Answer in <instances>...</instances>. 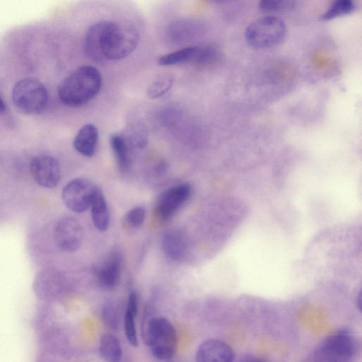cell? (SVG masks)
<instances>
[{"label": "cell", "mask_w": 362, "mask_h": 362, "mask_svg": "<svg viewBox=\"0 0 362 362\" xmlns=\"http://www.w3.org/2000/svg\"><path fill=\"white\" fill-rule=\"evenodd\" d=\"M139 40V34L132 27L103 21L88 28L84 38V51L94 62L119 60L130 54Z\"/></svg>", "instance_id": "obj_1"}, {"label": "cell", "mask_w": 362, "mask_h": 362, "mask_svg": "<svg viewBox=\"0 0 362 362\" xmlns=\"http://www.w3.org/2000/svg\"><path fill=\"white\" fill-rule=\"evenodd\" d=\"M101 86L100 71L92 66L84 65L62 81L58 88V96L64 105L71 107H79L94 98Z\"/></svg>", "instance_id": "obj_2"}, {"label": "cell", "mask_w": 362, "mask_h": 362, "mask_svg": "<svg viewBox=\"0 0 362 362\" xmlns=\"http://www.w3.org/2000/svg\"><path fill=\"white\" fill-rule=\"evenodd\" d=\"M144 340L154 358L168 361L176 354L178 338L175 327L163 317L150 318L144 326Z\"/></svg>", "instance_id": "obj_3"}, {"label": "cell", "mask_w": 362, "mask_h": 362, "mask_svg": "<svg viewBox=\"0 0 362 362\" xmlns=\"http://www.w3.org/2000/svg\"><path fill=\"white\" fill-rule=\"evenodd\" d=\"M358 351V344L348 329H343L327 337L315 347L311 360L317 362H349Z\"/></svg>", "instance_id": "obj_4"}, {"label": "cell", "mask_w": 362, "mask_h": 362, "mask_svg": "<svg viewBox=\"0 0 362 362\" xmlns=\"http://www.w3.org/2000/svg\"><path fill=\"white\" fill-rule=\"evenodd\" d=\"M287 29L281 19L271 15L255 20L247 27L245 38L255 49H267L280 45L286 37Z\"/></svg>", "instance_id": "obj_5"}, {"label": "cell", "mask_w": 362, "mask_h": 362, "mask_svg": "<svg viewBox=\"0 0 362 362\" xmlns=\"http://www.w3.org/2000/svg\"><path fill=\"white\" fill-rule=\"evenodd\" d=\"M11 98L16 107L28 115L40 113L48 103L46 87L39 80L30 77L22 78L16 83Z\"/></svg>", "instance_id": "obj_6"}, {"label": "cell", "mask_w": 362, "mask_h": 362, "mask_svg": "<svg viewBox=\"0 0 362 362\" xmlns=\"http://www.w3.org/2000/svg\"><path fill=\"white\" fill-rule=\"evenodd\" d=\"M98 188L87 179H74L64 186L62 193V200L71 211L83 212L90 207Z\"/></svg>", "instance_id": "obj_7"}, {"label": "cell", "mask_w": 362, "mask_h": 362, "mask_svg": "<svg viewBox=\"0 0 362 362\" xmlns=\"http://www.w3.org/2000/svg\"><path fill=\"white\" fill-rule=\"evenodd\" d=\"M192 191L189 183H182L161 192L155 204L156 216L162 221L170 219L188 200Z\"/></svg>", "instance_id": "obj_8"}, {"label": "cell", "mask_w": 362, "mask_h": 362, "mask_svg": "<svg viewBox=\"0 0 362 362\" xmlns=\"http://www.w3.org/2000/svg\"><path fill=\"white\" fill-rule=\"evenodd\" d=\"M54 239L57 247L62 251L75 252L81 246L83 239L81 226L73 217H63L54 226Z\"/></svg>", "instance_id": "obj_9"}, {"label": "cell", "mask_w": 362, "mask_h": 362, "mask_svg": "<svg viewBox=\"0 0 362 362\" xmlns=\"http://www.w3.org/2000/svg\"><path fill=\"white\" fill-rule=\"evenodd\" d=\"M30 171L36 183L45 188L55 187L61 179L59 162L49 155L34 157L30 163Z\"/></svg>", "instance_id": "obj_10"}, {"label": "cell", "mask_w": 362, "mask_h": 362, "mask_svg": "<svg viewBox=\"0 0 362 362\" xmlns=\"http://www.w3.org/2000/svg\"><path fill=\"white\" fill-rule=\"evenodd\" d=\"M121 270V254L118 250H113L95 269L100 287L110 290L117 286L120 280Z\"/></svg>", "instance_id": "obj_11"}, {"label": "cell", "mask_w": 362, "mask_h": 362, "mask_svg": "<svg viewBox=\"0 0 362 362\" xmlns=\"http://www.w3.org/2000/svg\"><path fill=\"white\" fill-rule=\"evenodd\" d=\"M161 248L169 259L174 262L182 261L188 254L187 237L179 229H168L162 235Z\"/></svg>", "instance_id": "obj_12"}, {"label": "cell", "mask_w": 362, "mask_h": 362, "mask_svg": "<svg viewBox=\"0 0 362 362\" xmlns=\"http://www.w3.org/2000/svg\"><path fill=\"white\" fill-rule=\"evenodd\" d=\"M234 357L233 349L218 339L204 341L199 346L195 354V359L199 362H230Z\"/></svg>", "instance_id": "obj_13"}, {"label": "cell", "mask_w": 362, "mask_h": 362, "mask_svg": "<svg viewBox=\"0 0 362 362\" xmlns=\"http://www.w3.org/2000/svg\"><path fill=\"white\" fill-rule=\"evenodd\" d=\"M204 25L197 21L180 20L171 23L166 36L173 44H183L198 37L204 32Z\"/></svg>", "instance_id": "obj_14"}, {"label": "cell", "mask_w": 362, "mask_h": 362, "mask_svg": "<svg viewBox=\"0 0 362 362\" xmlns=\"http://www.w3.org/2000/svg\"><path fill=\"white\" fill-rule=\"evenodd\" d=\"M204 53V45L183 47L173 52L162 55L158 63L162 66H170L192 63L201 65Z\"/></svg>", "instance_id": "obj_15"}, {"label": "cell", "mask_w": 362, "mask_h": 362, "mask_svg": "<svg viewBox=\"0 0 362 362\" xmlns=\"http://www.w3.org/2000/svg\"><path fill=\"white\" fill-rule=\"evenodd\" d=\"M98 132L92 124L84 125L74 137L73 146L75 150L86 157H92L96 151Z\"/></svg>", "instance_id": "obj_16"}, {"label": "cell", "mask_w": 362, "mask_h": 362, "mask_svg": "<svg viewBox=\"0 0 362 362\" xmlns=\"http://www.w3.org/2000/svg\"><path fill=\"white\" fill-rule=\"evenodd\" d=\"M92 221L100 231H105L110 225L109 208L102 190L98 187L90 203Z\"/></svg>", "instance_id": "obj_17"}, {"label": "cell", "mask_w": 362, "mask_h": 362, "mask_svg": "<svg viewBox=\"0 0 362 362\" xmlns=\"http://www.w3.org/2000/svg\"><path fill=\"white\" fill-rule=\"evenodd\" d=\"M100 357L109 362L119 361L122 357V350L118 339L112 334H104L99 342Z\"/></svg>", "instance_id": "obj_18"}, {"label": "cell", "mask_w": 362, "mask_h": 362, "mask_svg": "<svg viewBox=\"0 0 362 362\" xmlns=\"http://www.w3.org/2000/svg\"><path fill=\"white\" fill-rule=\"evenodd\" d=\"M110 144L119 170L127 172L130 166V147L125 138L119 134H113L110 138Z\"/></svg>", "instance_id": "obj_19"}, {"label": "cell", "mask_w": 362, "mask_h": 362, "mask_svg": "<svg viewBox=\"0 0 362 362\" xmlns=\"http://www.w3.org/2000/svg\"><path fill=\"white\" fill-rule=\"evenodd\" d=\"M356 8V0H333L320 19L323 21H331L351 14Z\"/></svg>", "instance_id": "obj_20"}, {"label": "cell", "mask_w": 362, "mask_h": 362, "mask_svg": "<svg viewBox=\"0 0 362 362\" xmlns=\"http://www.w3.org/2000/svg\"><path fill=\"white\" fill-rule=\"evenodd\" d=\"M296 0H259L258 7L264 13H281L292 10Z\"/></svg>", "instance_id": "obj_21"}, {"label": "cell", "mask_w": 362, "mask_h": 362, "mask_svg": "<svg viewBox=\"0 0 362 362\" xmlns=\"http://www.w3.org/2000/svg\"><path fill=\"white\" fill-rule=\"evenodd\" d=\"M102 318L107 327L117 330L120 324V310L118 305L112 300L106 302L102 310Z\"/></svg>", "instance_id": "obj_22"}, {"label": "cell", "mask_w": 362, "mask_h": 362, "mask_svg": "<svg viewBox=\"0 0 362 362\" xmlns=\"http://www.w3.org/2000/svg\"><path fill=\"white\" fill-rule=\"evenodd\" d=\"M173 76L164 75L154 81L148 88V95L150 98H158L165 94L172 87Z\"/></svg>", "instance_id": "obj_23"}, {"label": "cell", "mask_w": 362, "mask_h": 362, "mask_svg": "<svg viewBox=\"0 0 362 362\" xmlns=\"http://www.w3.org/2000/svg\"><path fill=\"white\" fill-rule=\"evenodd\" d=\"M145 218V209L141 206H136L125 214L123 223L128 228H138L143 225Z\"/></svg>", "instance_id": "obj_24"}, {"label": "cell", "mask_w": 362, "mask_h": 362, "mask_svg": "<svg viewBox=\"0 0 362 362\" xmlns=\"http://www.w3.org/2000/svg\"><path fill=\"white\" fill-rule=\"evenodd\" d=\"M136 315L126 310L124 316V327L127 340L132 346H137L138 339L136 335L135 318Z\"/></svg>", "instance_id": "obj_25"}, {"label": "cell", "mask_w": 362, "mask_h": 362, "mask_svg": "<svg viewBox=\"0 0 362 362\" xmlns=\"http://www.w3.org/2000/svg\"><path fill=\"white\" fill-rule=\"evenodd\" d=\"M126 310H128L134 314L135 315H137L138 296L137 293L134 291H132L129 293Z\"/></svg>", "instance_id": "obj_26"}, {"label": "cell", "mask_w": 362, "mask_h": 362, "mask_svg": "<svg viewBox=\"0 0 362 362\" xmlns=\"http://www.w3.org/2000/svg\"><path fill=\"white\" fill-rule=\"evenodd\" d=\"M240 361H261V358H258L256 356L249 354V355L243 356V358Z\"/></svg>", "instance_id": "obj_27"}, {"label": "cell", "mask_w": 362, "mask_h": 362, "mask_svg": "<svg viewBox=\"0 0 362 362\" xmlns=\"http://www.w3.org/2000/svg\"><path fill=\"white\" fill-rule=\"evenodd\" d=\"M166 169V165L164 163H160L157 166V171L159 173L164 172Z\"/></svg>", "instance_id": "obj_28"}, {"label": "cell", "mask_w": 362, "mask_h": 362, "mask_svg": "<svg viewBox=\"0 0 362 362\" xmlns=\"http://www.w3.org/2000/svg\"><path fill=\"white\" fill-rule=\"evenodd\" d=\"M6 110V104L3 99L0 96V113L4 112Z\"/></svg>", "instance_id": "obj_29"}, {"label": "cell", "mask_w": 362, "mask_h": 362, "mask_svg": "<svg viewBox=\"0 0 362 362\" xmlns=\"http://www.w3.org/2000/svg\"><path fill=\"white\" fill-rule=\"evenodd\" d=\"M210 1L216 2V3H224L229 0H210Z\"/></svg>", "instance_id": "obj_30"}]
</instances>
